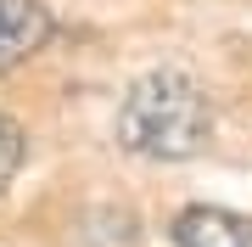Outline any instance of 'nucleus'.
<instances>
[{"label":"nucleus","mask_w":252,"mask_h":247,"mask_svg":"<svg viewBox=\"0 0 252 247\" xmlns=\"http://www.w3.org/2000/svg\"><path fill=\"white\" fill-rule=\"evenodd\" d=\"M207 135H213V107H207L202 84L180 68H157V73L135 79L118 107V141L135 157L180 163L207 146Z\"/></svg>","instance_id":"nucleus-1"},{"label":"nucleus","mask_w":252,"mask_h":247,"mask_svg":"<svg viewBox=\"0 0 252 247\" xmlns=\"http://www.w3.org/2000/svg\"><path fill=\"white\" fill-rule=\"evenodd\" d=\"M51 34H56L51 6H39V0H0V73L39 56L51 45Z\"/></svg>","instance_id":"nucleus-2"},{"label":"nucleus","mask_w":252,"mask_h":247,"mask_svg":"<svg viewBox=\"0 0 252 247\" xmlns=\"http://www.w3.org/2000/svg\"><path fill=\"white\" fill-rule=\"evenodd\" d=\"M174 242L180 247H252V219L247 213H230V208H185L174 219Z\"/></svg>","instance_id":"nucleus-3"},{"label":"nucleus","mask_w":252,"mask_h":247,"mask_svg":"<svg viewBox=\"0 0 252 247\" xmlns=\"http://www.w3.org/2000/svg\"><path fill=\"white\" fill-rule=\"evenodd\" d=\"M17 169H23V129L11 112H0V191L17 180Z\"/></svg>","instance_id":"nucleus-4"}]
</instances>
